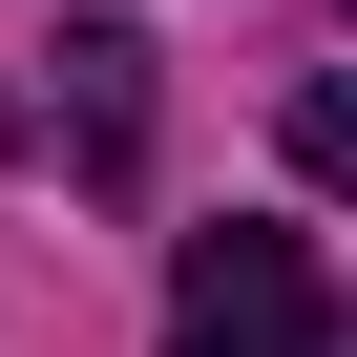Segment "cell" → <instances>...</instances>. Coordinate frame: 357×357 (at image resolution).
Instances as JSON below:
<instances>
[{
	"mask_svg": "<svg viewBox=\"0 0 357 357\" xmlns=\"http://www.w3.org/2000/svg\"><path fill=\"white\" fill-rule=\"evenodd\" d=\"M336 294L294 231H190V273H168V357H315Z\"/></svg>",
	"mask_w": 357,
	"mask_h": 357,
	"instance_id": "1",
	"label": "cell"
},
{
	"mask_svg": "<svg viewBox=\"0 0 357 357\" xmlns=\"http://www.w3.org/2000/svg\"><path fill=\"white\" fill-rule=\"evenodd\" d=\"M294 168H315V190H357V63H336V84H294Z\"/></svg>",
	"mask_w": 357,
	"mask_h": 357,
	"instance_id": "3",
	"label": "cell"
},
{
	"mask_svg": "<svg viewBox=\"0 0 357 357\" xmlns=\"http://www.w3.org/2000/svg\"><path fill=\"white\" fill-rule=\"evenodd\" d=\"M43 63H63V126H84V168H126V126H147V63H126L105 22H84V43H43Z\"/></svg>",
	"mask_w": 357,
	"mask_h": 357,
	"instance_id": "2",
	"label": "cell"
}]
</instances>
